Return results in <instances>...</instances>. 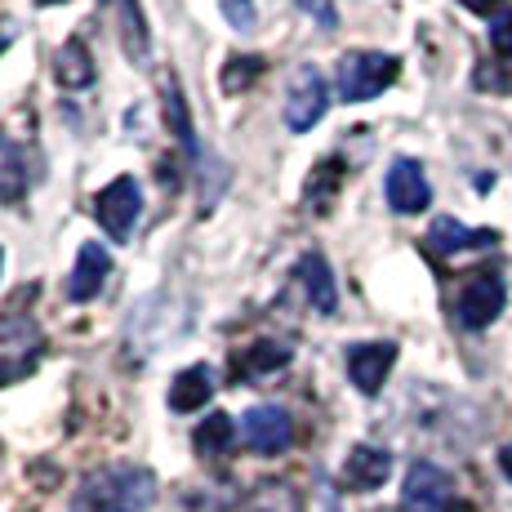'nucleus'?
Masks as SVG:
<instances>
[{
  "label": "nucleus",
  "instance_id": "nucleus-1",
  "mask_svg": "<svg viewBox=\"0 0 512 512\" xmlns=\"http://www.w3.org/2000/svg\"><path fill=\"white\" fill-rule=\"evenodd\" d=\"M156 504V472L143 464H112L85 477L76 508L81 512H147Z\"/></svg>",
  "mask_w": 512,
  "mask_h": 512
},
{
  "label": "nucleus",
  "instance_id": "nucleus-2",
  "mask_svg": "<svg viewBox=\"0 0 512 512\" xmlns=\"http://www.w3.org/2000/svg\"><path fill=\"white\" fill-rule=\"evenodd\" d=\"M397 76H401V63L392 54H379V49H352V54L339 58L334 85H339L343 103H370V98H379Z\"/></svg>",
  "mask_w": 512,
  "mask_h": 512
},
{
  "label": "nucleus",
  "instance_id": "nucleus-3",
  "mask_svg": "<svg viewBox=\"0 0 512 512\" xmlns=\"http://www.w3.org/2000/svg\"><path fill=\"white\" fill-rule=\"evenodd\" d=\"M45 357V330L23 312L0 317V388L23 383Z\"/></svg>",
  "mask_w": 512,
  "mask_h": 512
},
{
  "label": "nucleus",
  "instance_id": "nucleus-4",
  "mask_svg": "<svg viewBox=\"0 0 512 512\" xmlns=\"http://www.w3.org/2000/svg\"><path fill=\"white\" fill-rule=\"evenodd\" d=\"M326 107H330V85H326V76H321V67L317 63L294 67L290 90H285V130L308 134L312 125L326 116Z\"/></svg>",
  "mask_w": 512,
  "mask_h": 512
},
{
  "label": "nucleus",
  "instance_id": "nucleus-5",
  "mask_svg": "<svg viewBox=\"0 0 512 512\" xmlns=\"http://www.w3.org/2000/svg\"><path fill=\"white\" fill-rule=\"evenodd\" d=\"M94 219L98 228L107 232V241H130L134 236V223L143 219V192L130 174L112 179L103 192L94 196Z\"/></svg>",
  "mask_w": 512,
  "mask_h": 512
},
{
  "label": "nucleus",
  "instance_id": "nucleus-6",
  "mask_svg": "<svg viewBox=\"0 0 512 512\" xmlns=\"http://www.w3.org/2000/svg\"><path fill=\"white\" fill-rule=\"evenodd\" d=\"M508 303V285L499 272H472V277L459 285V299H455V321L464 330H486L490 321H499Z\"/></svg>",
  "mask_w": 512,
  "mask_h": 512
},
{
  "label": "nucleus",
  "instance_id": "nucleus-7",
  "mask_svg": "<svg viewBox=\"0 0 512 512\" xmlns=\"http://www.w3.org/2000/svg\"><path fill=\"white\" fill-rule=\"evenodd\" d=\"M455 504V486L437 464H415L406 472V486H401V508L406 512H450Z\"/></svg>",
  "mask_w": 512,
  "mask_h": 512
},
{
  "label": "nucleus",
  "instance_id": "nucleus-8",
  "mask_svg": "<svg viewBox=\"0 0 512 512\" xmlns=\"http://www.w3.org/2000/svg\"><path fill=\"white\" fill-rule=\"evenodd\" d=\"M383 196H388V205L397 214H419L432 205V183L419 161L397 156V161L388 165V179H383Z\"/></svg>",
  "mask_w": 512,
  "mask_h": 512
},
{
  "label": "nucleus",
  "instance_id": "nucleus-9",
  "mask_svg": "<svg viewBox=\"0 0 512 512\" xmlns=\"http://www.w3.org/2000/svg\"><path fill=\"white\" fill-rule=\"evenodd\" d=\"M241 441L250 450H259V455H281L294 441V423L281 406H254L241 419Z\"/></svg>",
  "mask_w": 512,
  "mask_h": 512
},
{
  "label": "nucleus",
  "instance_id": "nucleus-10",
  "mask_svg": "<svg viewBox=\"0 0 512 512\" xmlns=\"http://www.w3.org/2000/svg\"><path fill=\"white\" fill-rule=\"evenodd\" d=\"M107 277H112V254H107L98 241H85L81 254H76L72 277H67V285H63L67 303H90V299H98V290L107 285Z\"/></svg>",
  "mask_w": 512,
  "mask_h": 512
},
{
  "label": "nucleus",
  "instance_id": "nucleus-11",
  "mask_svg": "<svg viewBox=\"0 0 512 512\" xmlns=\"http://www.w3.org/2000/svg\"><path fill=\"white\" fill-rule=\"evenodd\" d=\"M392 366H397V343H352L348 348V379L366 397H374L383 388Z\"/></svg>",
  "mask_w": 512,
  "mask_h": 512
},
{
  "label": "nucleus",
  "instance_id": "nucleus-12",
  "mask_svg": "<svg viewBox=\"0 0 512 512\" xmlns=\"http://www.w3.org/2000/svg\"><path fill=\"white\" fill-rule=\"evenodd\" d=\"M423 241H428V250L437 254V259H455V254H468V250H495L499 232H490V228H464L459 219H437Z\"/></svg>",
  "mask_w": 512,
  "mask_h": 512
},
{
  "label": "nucleus",
  "instance_id": "nucleus-13",
  "mask_svg": "<svg viewBox=\"0 0 512 512\" xmlns=\"http://www.w3.org/2000/svg\"><path fill=\"white\" fill-rule=\"evenodd\" d=\"M294 277H299L303 294H308L312 312H321V317H334V312H339V290H334V272H330V263L321 259V254H303L299 268H294Z\"/></svg>",
  "mask_w": 512,
  "mask_h": 512
},
{
  "label": "nucleus",
  "instance_id": "nucleus-14",
  "mask_svg": "<svg viewBox=\"0 0 512 512\" xmlns=\"http://www.w3.org/2000/svg\"><path fill=\"white\" fill-rule=\"evenodd\" d=\"M392 472V455L379 446H352L348 450V464H343V486L348 490H379Z\"/></svg>",
  "mask_w": 512,
  "mask_h": 512
},
{
  "label": "nucleus",
  "instance_id": "nucleus-15",
  "mask_svg": "<svg viewBox=\"0 0 512 512\" xmlns=\"http://www.w3.org/2000/svg\"><path fill=\"white\" fill-rule=\"evenodd\" d=\"M98 76L94 58H90V45L81 41V36H72V41L58 45V58H54V81L63 85V90H90Z\"/></svg>",
  "mask_w": 512,
  "mask_h": 512
},
{
  "label": "nucleus",
  "instance_id": "nucleus-16",
  "mask_svg": "<svg viewBox=\"0 0 512 512\" xmlns=\"http://www.w3.org/2000/svg\"><path fill=\"white\" fill-rule=\"evenodd\" d=\"M214 397V370L210 366H187L170 383V410L174 415H192Z\"/></svg>",
  "mask_w": 512,
  "mask_h": 512
},
{
  "label": "nucleus",
  "instance_id": "nucleus-17",
  "mask_svg": "<svg viewBox=\"0 0 512 512\" xmlns=\"http://www.w3.org/2000/svg\"><path fill=\"white\" fill-rule=\"evenodd\" d=\"M281 366H290V348H285V343H272V339L250 343V348L236 352V361H232L236 379H263V374H272Z\"/></svg>",
  "mask_w": 512,
  "mask_h": 512
},
{
  "label": "nucleus",
  "instance_id": "nucleus-18",
  "mask_svg": "<svg viewBox=\"0 0 512 512\" xmlns=\"http://www.w3.org/2000/svg\"><path fill=\"white\" fill-rule=\"evenodd\" d=\"M27 196V165L23 152L0 134V205H23Z\"/></svg>",
  "mask_w": 512,
  "mask_h": 512
},
{
  "label": "nucleus",
  "instance_id": "nucleus-19",
  "mask_svg": "<svg viewBox=\"0 0 512 512\" xmlns=\"http://www.w3.org/2000/svg\"><path fill=\"white\" fill-rule=\"evenodd\" d=\"M161 94H165V121H170V130H174V139H179L187 152L196 156V134H192V116H187V98L179 90V81L174 76H165L161 81Z\"/></svg>",
  "mask_w": 512,
  "mask_h": 512
},
{
  "label": "nucleus",
  "instance_id": "nucleus-20",
  "mask_svg": "<svg viewBox=\"0 0 512 512\" xmlns=\"http://www.w3.org/2000/svg\"><path fill=\"white\" fill-rule=\"evenodd\" d=\"M241 512H299V495L285 481H263V486L250 490Z\"/></svg>",
  "mask_w": 512,
  "mask_h": 512
},
{
  "label": "nucleus",
  "instance_id": "nucleus-21",
  "mask_svg": "<svg viewBox=\"0 0 512 512\" xmlns=\"http://www.w3.org/2000/svg\"><path fill=\"white\" fill-rule=\"evenodd\" d=\"M232 437H236V428H232V419L228 415H210L196 428V450L201 455H228V446H232Z\"/></svg>",
  "mask_w": 512,
  "mask_h": 512
},
{
  "label": "nucleus",
  "instance_id": "nucleus-22",
  "mask_svg": "<svg viewBox=\"0 0 512 512\" xmlns=\"http://www.w3.org/2000/svg\"><path fill=\"white\" fill-rule=\"evenodd\" d=\"M263 72V58L245 54V58H228V72H223V90L236 94V90H250L254 76Z\"/></svg>",
  "mask_w": 512,
  "mask_h": 512
},
{
  "label": "nucleus",
  "instance_id": "nucleus-23",
  "mask_svg": "<svg viewBox=\"0 0 512 512\" xmlns=\"http://www.w3.org/2000/svg\"><path fill=\"white\" fill-rule=\"evenodd\" d=\"M223 5V18H228L232 27H241V32H250L254 23H259V9H254V0H219Z\"/></svg>",
  "mask_w": 512,
  "mask_h": 512
},
{
  "label": "nucleus",
  "instance_id": "nucleus-24",
  "mask_svg": "<svg viewBox=\"0 0 512 512\" xmlns=\"http://www.w3.org/2000/svg\"><path fill=\"white\" fill-rule=\"evenodd\" d=\"M299 9H303V14H312V18H317L321 27H339V14H334V5H330V0H299Z\"/></svg>",
  "mask_w": 512,
  "mask_h": 512
},
{
  "label": "nucleus",
  "instance_id": "nucleus-25",
  "mask_svg": "<svg viewBox=\"0 0 512 512\" xmlns=\"http://www.w3.org/2000/svg\"><path fill=\"white\" fill-rule=\"evenodd\" d=\"M490 41H495L499 54H512V14H499L495 27H490Z\"/></svg>",
  "mask_w": 512,
  "mask_h": 512
},
{
  "label": "nucleus",
  "instance_id": "nucleus-26",
  "mask_svg": "<svg viewBox=\"0 0 512 512\" xmlns=\"http://www.w3.org/2000/svg\"><path fill=\"white\" fill-rule=\"evenodd\" d=\"M18 41V23L14 18H0V58H5V49Z\"/></svg>",
  "mask_w": 512,
  "mask_h": 512
},
{
  "label": "nucleus",
  "instance_id": "nucleus-27",
  "mask_svg": "<svg viewBox=\"0 0 512 512\" xmlns=\"http://www.w3.org/2000/svg\"><path fill=\"white\" fill-rule=\"evenodd\" d=\"M459 5L472 9V14H495V9L504 5V0H459Z\"/></svg>",
  "mask_w": 512,
  "mask_h": 512
},
{
  "label": "nucleus",
  "instance_id": "nucleus-28",
  "mask_svg": "<svg viewBox=\"0 0 512 512\" xmlns=\"http://www.w3.org/2000/svg\"><path fill=\"white\" fill-rule=\"evenodd\" d=\"M499 468H504V477L512 481V446H504V455H499Z\"/></svg>",
  "mask_w": 512,
  "mask_h": 512
},
{
  "label": "nucleus",
  "instance_id": "nucleus-29",
  "mask_svg": "<svg viewBox=\"0 0 512 512\" xmlns=\"http://www.w3.org/2000/svg\"><path fill=\"white\" fill-rule=\"evenodd\" d=\"M36 5H45V9H49V5H67V0H36Z\"/></svg>",
  "mask_w": 512,
  "mask_h": 512
},
{
  "label": "nucleus",
  "instance_id": "nucleus-30",
  "mask_svg": "<svg viewBox=\"0 0 512 512\" xmlns=\"http://www.w3.org/2000/svg\"><path fill=\"white\" fill-rule=\"evenodd\" d=\"M0 263H5V254H0Z\"/></svg>",
  "mask_w": 512,
  "mask_h": 512
}]
</instances>
